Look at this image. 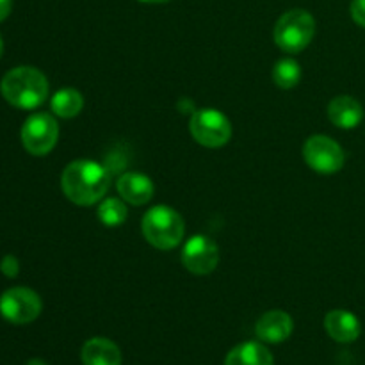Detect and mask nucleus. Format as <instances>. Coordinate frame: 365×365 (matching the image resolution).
I'll use <instances>...</instances> for the list:
<instances>
[{"label": "nucleus", "instance_id": "1", "mask_svg": "<svg viewBox=\"0 0 365 365\" xmlns=\"http://www.w3.org/2000/svg\"><path fill=\"white\" fill-rule=\"evenodd\" d=\"M61 185L70 202L77 205H93L106 196L110 185V173L95 160H73L63 171Z\"/></svg>", "mask_w": 365, "mask_h": 365}, {"label": "nucleus", "instance_id": "2", "mask_svg": "<svg viewBox=\"0 0 365 365\" xmlns=\"http://www.w3.org/2000/svg\"><path fill=\"white\" fill-rule=\"evenodd\" d=\"M0 93L13 107L31 110L41 106L48 96V81L38 68L18 66L4 75Z\"/></svg>", "mask_w": 365, "mask_h": 365}, {"label": "nucleus", "instance_id": "3", "mask_svg": "<svg viewBox=\"0 0 365 365\" xmlns=\"http://www.w3.org/2000/svg\"><path fill=\"white\" fill-rule=\"evenodd\" d=\"M143 235L152 246L159 250H173L184 239V220L175 209L157 205L143 217Z\"/></svg>", "mask_w": 365, "mask_h": 365}, {"label": "nucleus", "instance_id": "4", "mask_svg": "<svg viewBox=\"0 0 365 365\" xmlns=\"http://www.w3.org/2000/svg\"><path fill=\"white\" fill-rule=\"evenodd\" d=\"M316 32V20L305 9H291L278 18L274 41L284 52L298 53L309 46Z\"/></svg>", "mask_w": 365, "mask_h": 365}, {"label": "nucleus", "instance_id": "5", "mask_svg": "<svg viewBox=\"0 0 365 365\" xmlns=\"http://www.w3.org/2000/svg\"><path fill=\"white\" fill-rule=\"evenodd\" d=\"M192 138L207 148H220L232 138L230 120L217 109H198L191 116Z\"/></svg>", "mask_w": 365, "mask_h": 365}, {"label": "nucleus", "instance_id": "6", "mask_svg": "<svg viewBox=\"0 0 365 365\" xmlns=\"http://www.w3.org/2000/svg\"><path fill=\"white\" fill-rule=\"evenodd\" d=\"M59 138V125L48 113H36L21 127V145L31 155H46L52 152Z\"/></svg>", "mask_w": 365, "mask_h": 365}, {"label": "nucleus", "instance_id": "7", "mask_svg": "<svg viewBox=\"0 0 365 365\" xmlns=\"http://www.w3.org/2000/svg\"><path fill=\"white\" fill-rule=\"evenodd\" d=\"M43 303L32 289L13 287L0 296V316L11 324H29L41 314Z\"/></svg>", "mask_w": 365, "mask_h": 365}, {"label": "nucleus", "instance_id": "8", "mask_svg": "<svg viewBox=\"0 0 365 365\" xmlns=\"http://www.w3.org/2000/svg\"><path fill=\"white\" fill-rule=\"evenodd\" d=\"M303 157L314 171L323 175L337 173L344 166V150L328 135H312L307 139Z\"/></svg>", "mask_w": 365, "mask_h": 365}, {"label": "nucleus", "instance_id": "9", "mask_svg": "<svg viewBox=\"0 0 365 365\" xmlns=\"http://www.w3.org/2000/svg\"><path fill=\"white\" fill-rule=\"evenodd\" d=\"M182 262L191 273L209 274L216 269L220 262V248L214 239L207 235H192L184 246Z\"/></svg>", "mask_w": 365, "mask_h": 365}, {"label": "nucleus", "instance_id": "10", "mask_svg": "<svg viewBox=\"0 0 365 365\" xmlns=\"http://www.w3.org/2000/svg\"><path fill=\"white\" fill-rule=\"evenodd\" d=\"M292 330H294V323L292 317L284 310H271L266 312L259 319L255 327L257 337L262 342H269V344H278L291 337Z\"/></svg>", "mask_w": 365, "mask_h": 365}, {"label": "nucleus", "instance_id": "11", "mask_svg": "<svg viewBox=\"0 0 365 365\" xmlns=\"http://www.w3.org/2000/svg\"><path fill=\"white\" fill-rule=\"evenodd\" d=\"M324 330L335 342L349 344L360 337L362 327L355 314L348 310H331L324 317Z\"/></svg>", "mask_w": 365, "mask_h": 365}, {"label": "nucleus", "instance_id": "12", "mask_svg": "<svg viewBox=\"0 0 365 365\" xmlns=\"http://www.w3.org/2000/svg\"><path fill=\"white\" fill-rule=\"evenodd\" d=\"M328 118L339 128H356L364 120V107L356 98L349 95L335 96L328 106Z\"/></svg>", "mask_w": 365, "mask_h": 365}, {"label": "nucleus", "instance_id": "13", "mask_svg": "<svg viewBox=\"0 0 365 365\" xmlns=\"http://www.w3.org/2000/svg\"><path fill=\"white\" fill-rule=\"evenodd\" d=\"M118 192L125 202L132 205H145L153 196V184L143 173H125L121 175L116 184Z\"/></svg>", "mask_w": 365, "mask_h": 365}, {"label": "nucleus", "instance_id": "14", "mask_svg": "<svg viewBox=\"0 0 365 365\" xmlns=\"http://www.w3.org/2000/svg\"><path fill=\"white\" fill-rule=\"evenodd\" d=\"M81 360L82 365H121V351L109 339L95 337L82 346Z\"/></svg>", "mask_w": 365, "mask_h": 365}, {"label": "nucleus", "instance_id": "15", "mask_svg": "<svg viewBox=\"0 0 365 365\" xmlns=\"http://www.w3.org/2000/svg\"><path fill=\"white\" fill-rule=\"evenodd\" d=\"M225 365H274L273 355L260 342H242L225 359Z\"/></svg>", "mask_w": 365, "mask_h": 365}, {"label": "nucleus", "instance_id": "16", "mask_svg": "<svg viewBox=\"0 0 365 365\" xmlns=\"http://www.w3.org/2000/svg\"><path fill=\"white\" fill-rule=\"evenodd\" d=\"M50 107H52L53 114H57L59 118H73L84 107V98H82L81 93L73 88H64L59 89L56 95L50 100Z\"/></svg>", "mask_w": 365, "mask_h": 365}, {"label": "nucleus", "instance_id": "17", "mask_svg": "<svg viewBox=\"0 0 365 365\" xmlns=\"http://www.w3.org/2000/svg\"><path fill=\"white\" fill-rule=\"evenodd\" d=\"M302 78V66L294 59H280L273 68V81L278 88L291 89Z\"/></svg>", "mask_w": 365, "mask_h": 365}, {"label": "nucleus", "instance_id": "18", "mask_svg": "<svg viewBox=\"0 0 365 365\" xmlns=\"http://www.w3.org/2000/svg\"><path fill=\"white\" fill-rule=\"evenodd\" d=\"M96 216L106 227H120L127 220V207L121 200L107 198L100 203Z\"/></svg>", "mask_w": 365, "mask_h": 365}, {"label": "nucleus", "instance_id": "19", "mask_svg": "<svg viewBox=\"0 0 365 365\" xmlns=\"http://www.w3.org/2000/svg\"><path fill=\"white\" fill-rule=\"evenodd\" d=\"M0 271H2L4 277L7 278H16L20 273V262L14 255H6L0 260Z\"/></svg>", "mask_w": 365, "mask_h": 365}, {"label": "nucleus", "instance_id": "20", "mask_svg": "<svg viewBox=\"0 0 365 365\" xmlns=\"http://www.w3.org/2000/svg\"><path fill=\"white\" fill-rule=\"evenodd\" d=\"M351 18L360 25V27H365V0H353L351 7Z\"/></svg>", "mask_w": 365, "mask_h": 365}, {"label": "nucleus", "instance_id": "21", "mask_svg": "<svg viewBox=\"0 0 365 365\" xmlns=\"http://www.w3.org/2000/svg\"><path fill=\"white\" fill-rule=\"evenodd\" d=\"M13 9V0H0V21L6 20Z\"/></svg>", "mask_w": 365, "mask_h": 365}, {"label": "nucleus", "instance_id": "22", "mask_svg": "<svg viewBox=\"0 0 365 365\" xmlns=\"http://www.w3.org/2000/svg\"><path fill=\"white\" fill-rule=\"evenodd\" d=\"M27 365H46V362H43L41 359H32V360H29Z\"/></svg>", "mask_w": 365, "mask_h": 365}, {"label": "nucleus", "instance_id": "23", "mask_svg": "<svg viewBox=\"0 0 365 365\" xmlns=\"http://www.w3.org/2000/svg\"><path fill=\"white\" fill-rule=\"evenodd\" d=\"M141 2H146V4H163V2H168V0H141Z\"/></svg>", "mask_w": 365, "mask_h": 365}, {"label": "nucleus", "instance_id": "24", "mask_svg": "<svg viewBox=\"0 0 365 365\" xmlns=\"http://www.w3.org/2000/svg\"><path fill=\"white\" fill-rule=\"evenodd\" d=\"M2 53H4V41L2 38H0V57H2Z\"/></svg>", "mask_w": 365, "mask_h": 365}]
</instances>
